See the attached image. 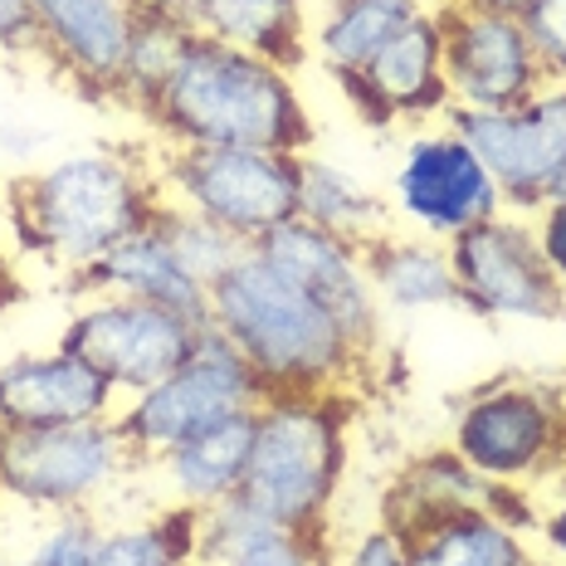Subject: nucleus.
I'll list each match as a JSON object with an SVG mask.
<instances>
[{
    "mask_svg": "<svg viewBox=\"0 0 566 566\" xmlns=\"http://www.w3.org/2000/svg\"><path fill=\"white\" fill-rule=\"evenodd\" d=\"M142 117L167 147H250L289 157L313 151V113L293 84V69L210 34H196L181 69Z\"/></svg>",
    "mask_w": 566,
    "mask_h": 566,
    "instance_id": "f257e3e1",
    "label": "nucleus"
},
{
    "mask_svg": "<svg viewBox=\"0 0 566 566\" xmlns=\"http://www.w3.org/2000/svg\"><path fill=\"white\" fill-rule=\"evenodd\" d=\"M210 327L250 361L264 396L352 391L371 367L337 317L254 250L210 289Z\"/></svg>",
    "mask_w": 566,
    "mask_h": 566,
    "instance_id": "f03ea898",
    "label": "nucleus"
},
{
    "mask_svg": "<svg viewBox=\"0 0 566 566\" xmlns=\"http://www.w3.org/2000/svg\"><path fill=\"white\" fill-rule=\"evenodd\" d=\"M161 206L157 167L127 151L88 147L10 186V234L64 274H84Z\"/></svg>",
    "mask_w": 566,
    "mask_h": 566,
    "instance_id": "7ed1b4c3",
    "label": "nucleus"
},
{
    "mask_svg": "<svg viewBox=\"0 0 566 566\" xmlns=\"http://www.w3.org/2000/svg\"><path fill=\"white\" fill-rule=\"evenodd\" d=\"M352 391L264 396L254 406V450L244 469V499L283 533L327 537L342 474H347Z\"/></svg>",
    "mask_w": 566,
    "mask_h": 566,
    "instance_id": "20e7f679",
    "label": "nucleus"
},
{
    "mask_svg": "<svg viewBox=\"0 0 566 566\" xmlns=\"http://www.w3.org/2000/svg\"><path fill=\"white\" fill-rule=\"evenodd\" d=\"M450 450L489 483H517L537 499L566 469V396L557 381L503 376L459 406Z\"/></svg>",
    "mask_w": 566,
    "mask_h": 566,
    "instance_id": "39448f33",
    "label": "nucleus"
},
{
    "mask_svg": "<svg viewBox=\"0 0 566 566\" xmlns=\"http://www.w3.org/2000/svg\"><path fill=\"white\" fill-rule=\"evenodd\" d=\"M259 400H264V386L250 371V361L206 323V333H200L191 357H186V367H176L167 381L147 386V391L127 396L117 406L113 424L123 434L133 464H161L186 440L206 434L220 420L244 416Z\"/></svg>",
    "mask_w": 566,
    "mask_h": 566,
    "instance_id": "423d86ee",
    "label": "nucleus"
},
{
    "mask_svg": "<svg viewBox=\"0 0 566 566\" xmlns=\"http://www.w3.org/2000/svg\"><path fill=\"white\" fill-rule=\"evenodd\" d=\"M161 200L206 216L254 250L298 216V157L250 147H167L157 161Z\"/></svg>",
    "mask_w": 566,
    "mask_h": 566,
    "instance_id": "0eeeda50",
    "label": "nucleus"
},
{
    "mask_svg": "<svg viewBox=\"0 0 566 566\" xmlns=\"http://www.w3.org/2000/svg\"><path fill=\"white\" fill-rule=\"evenodd\" d=\"M133 469L113 420L0 430V493L50 513H84Z\"/></svg>",
    "mask_w": 566,
    "mask_h": 566,
    "instance_id": "6e6552de",
    "label": "nucleus"
},
{
    "mask_svg": "<svg viewBox=\"0 0 566 566\" xmlns=\"http://www.w3.org/2000/svg\"><path fill=\"white\" fill-rule=\"evenodd\" d=\"M206 323L142 298H113V293H93V298L64 323L59 347L88 361L117 396H137L147 386L167 381L176 367L196 352Z\"/></svg>",
    "mask_w": 566,
    "mask_h": 566,
    "instance_id": "1a4fd4ad",
    "label": "nucleus"
},
{
    "mask_svg": "<svg viewBox=\"0 0 566 566\" xmlns=\"http://www.w3.org/2000/svg\"><path fill=\"white\" fill-rule=\"evenodd\" d=\"M444 250L459 283V308L503 317V323H562L566 317V283L542 259L533 226L523 216H493L454 234Z\"/></svg>",
    "mask_w": 566,
    "mask_h": 566,
    "instance_id": "9d476101",
    "label": "nucleus"
},
{
    "mask_svg": "<svg viewBox=\"0 0 566 566\" xmlns=\"http://www.w3.org/2000/svg\"><path fill=\"white\" fill-rule=\"evenodd\" d=\"M450 127L479 151V161L499 181L503 206H513L517 216H537L566 171V78H552L509 113L450 108Z\"/></svg>",
    "mask_w": 566,
    "mask_h": 566,
    "instance_id": "9b49d317",
    "label": "nucleus"
},
{
    "mask_svg": "<svg viewBox=\"0 0 566 566\" xmlns=\"http://www.w3.org/2000/svg\"><path fill=\"white\" fill-rule=\"evenodd\" d=\"M444 44V88L459 113H509L552 84L533 34L513 15L444 6L434 10Z\"/></svg>",
    "mask_w": 566,
    "mask_h": 566,
    "instance_id": "f8f14e48",
    "label": "nucleus"
},
{
    "mask_svg": "<svg viewBox=\"0 0 566 566\" xmlns=\"http://www.w3.org/2000/svg\"><path fill=\"white\" fill-rule=\"evenodd\" d=\"M391 210L420 234L450 244L454 234L503 216L509 206H503L499 181L479 161V151L454 127H440L406 147L391 186Z\"/></svg>",
    "mask_w": 566,
    "mask_h": 566,
    "instance_id": "ddd939ff",
    "label": "nucleus"
},
{
    "mask_svg": "<svg viewBox=\"0 0 566 566\" xmlns=\"http://www.w3.org/2000/svg\"><path fill=\"white\" fill-rule=\"evenodd\" d=\"M259 259L279 269L283 279H293L308 298H317L327 313L337 317V327L357 342L367 357H376V342H381V298H376L361 250L337 234L308 226L303 216L283 220L254 244Z\"/></svg>",
    "mask_w": 566,
    "mask_h": 566,
    "instance_id": "4468645a",
    "label": "nucleus"
},
{
    "mask_svg": "<svg viewBox=\"0 0 566 566\" xmlns=\"http://www.w3.org/2000/svg\"><path fill=\"white\" fill-rule=\"evenodd\" d=\"M117 406H123V396L64 347L0 361V430L113 420Z\"/></svg>",
    "mask_w": 566,
    "mask_h": 566,
    "instance_id": "2eb2a0df",
    "label": "nucleus"
},
{
    "mask_svg": "<svg viewBox=\"0 0 566 566\" xmlns=\"http://www.w3.org/2000/svg\"><path fill=\"white\" fill-rule=\"evenodd\" d=\"M352 108L371 127H391L396 117H430L450 113V88H444V44L440 20L424 10L416 25H406L371 59L361 74L342 78Z\"/></svg>",
    "mask_w": 566,
    "mask_h": 566,
    "instance_id": "dca6fc26",
    "label": "nucleus"
},
{
    "mask_svg": "<svg viewBox=\"0 0 566 566\" xmlns=\"http://www.w3.org/2000/svg\"><path fill=\"white\" fill-rule=\"evenodd\" d=\"M137 0H40V54L88 93H113L123 78Z\"/></svg>",
    "mask_w": 566,
    "mask_h": 566,
    "instance_id": "f3484780",
    "label": "nucleus"
},
{
    "mask_svg": "<svg viewBox=\"0 0 566 566\" xmlns=\"http://www.w3.org/2000/svg\"><path fill=\"white\" fill-rule=\"evenodd\" d=\"M84 289L88 293H113V298H142L157 308L186 313L196 323H210V293L176 264L167 234H161L157 216L147 226H137L127 240H117L108 254L93 269H84Z\"/></svg>",
    "mask_w": 566,
    "mask_h": 566,
    "instance_id": "a211bd4d",
    "label": "nucleus"
},
{
    "mask_svg": "<svg viewBox=\"0 0 566 566\" xmlns=\"http://www.w3.org/2000/svg\"><path fill=\"white\" fill-rule=\"evenodd\" d=\"M151 6L176 10L196 34L264 54L283 69H298L308 59L313 30L303 0H151Z\"/></svg>",
    "mask_w": 566,
    "mask_h": 566,
    "instance_id": "6ab92c4d",
    "label": "nucleus"
},
{
    "mask_svg": "<svg viewBox=\"0 0 566 566\" xmlns=\"http://www.w3.org/2000/svg\"><path fill=\"white\" fill-rule=\"evenodd\" d=\"M489 489L493 483L469 469L454 450H430L420 459H410L400 474L386 483L381 493V523L396 533L416 537L424 527H440L459 513H489Z\"/></svg>",
    "mask_w": 566,
    "mask_h": 566,
    "instance_id": "aec40b11",
    "label": "nucleus"
},
{
    "mask_svg": "<svg viewBox=\"0 0 566 566\" xmlns=\"http://www.w3.org/2000/svg\"><path fill=\"white\" fill-rule=\"evenodd\" d=\"M361 264L376 289V298L391 308L420 313V308H459V283L450 269V250L434 244L430 234H376L361 244Z\"/></svg>",
    "mask_w": 566,
    "mask_h": 566,
    "instance_id": "412c9836",
    "label": "nucleus"
},
{
    "mask_svg": "<svg viewBox=\"0 0 566 566\" xmlns=\"http://www.w3.org/2000/svg\"><path fill=\"white\" fill-rule=\"evenodd\" d=\"M250 450H254V410H244V416L220 420V424H210L206 434L186 440L181 450H171L157 469L167 474V489L176 493L181 509L206 513L244 489Z\"/></svg>",
    "mask_w": 566,
    "mask_h": 566,
    "instance_id": "4be33fe9",
    "label": "nucleus"
},
{
    "mask_svg": "<svg viewBox=\"0 0 566 566\" xmlns=\"http://www.w3.org/2000/svg\"><path fill=\"white\" fill-rule=\"evenodd\" d=\"M424 15L420 0H327L323 25L308 34V50L337 78H352L371 64L406 25Z\"/></svg>",
    "mask_w": 566,
    "mask_h": 566,
    "instance_id": "5701e85b",
    "label": "nucleus"
},
{
    "mask_svg": "<svg viewBox=\"0 0 566 566\" xmlns=\"http://www.w3.org/2000/svg\"><path fill=\"white\" fill-rule=\"evenodd\" d=\"M298 216L357 250L391 230V206L337 161H323L313 151L298 157Z\"/></svg>",
    "mask_w": 566,
    "mask_h": 566,
    "instance_id": "b1692460",
    "label": "nucleus"
},
{
    "mask_svg": "<svg viewBox=\"0 0 566 566\" xmlns=\"http://www.w3.org/2000/svg\"><path fill=\"white\" fill-rule=\"evenodd\" d=\"M410 566H547V562L527 547V533H513L493 513L474 509L410 537Z\"/></svg>",
    "mask_w": 566,
    "mask_h": 566,
    "instance_id": "393cba45",
    "label": "nucleus"
},
{
    "mask_svg": "<svg viewBox=\"0 0 566 566\" xmlns=\"http://www.w3.org/2000/svg\"><path fill=\"white\" fill-rule=\"evenodd\" d=\"M196 30L186 25L176 10L151 6V0H137L133 15V34H127V59H123V78H117V98L127 108L147 113L151 98L167 88V78L181 69L186 50H191Z\"/></svg>",
    "mask_w": 566,
    "mask_h": 566,
    "instance_id": "a878e982",
    "label": "nucleus"
},
{
    "mask_svg": "<svg viewBox=\"0 0 566 566\" xmlns=\"http://www.w3.org/2000/svg\"><path fill=\"white\" fill-rule=\"evenodd\" d=\"M157 226H161V234H167L176 264H181L206 293L216 289L244 254H250V244L234 240L230 230L210 226L206 216H196V210H186V206H171V200L157 206Z\"/></svg>",
    "mask_w": 566,
    "mask_h": 566,
    "instance_id": "bb28decb",
    "label": "nucleus"
},
{
    "mask_svg": "<svg viewBox=\"0 0 566 566\" xmlns=\"http://www.w3.org/2000/svg\"><path fill=\"white\" fill-rule=\"evenodd\" d=\"M264 533H274V523H269V517L259 513L244 493H234V499H226V503H216V509L200 513L196 562L200 566H220V562H230L234 552L250 547V542H259Z\"/></svg>",
    "mask_w": 566,
    "mask_h": 566,
    "instance_id": "cd10ccee",
    "label": "nucleus"
},
{
    "mask_svg": "<svg viewBox=\"0 0 566 566\" xmlns=\"http://www.w3.org/2000/svg\"><path fill=\"white\" fill-rule=\"evenodd\" d=\"M98 542H103V527L88 513H64L25 552L20 566H98Z\"/></svg>",
    "mask_w": 566,
    "mask_h": 566,
    "instance_id": "c85d7f7f",
    "label": "nucleus"
},
{
    "mask_svg": "<svg viewBox=\"0 0 566 566\" xmlns=\"http://www.w3.org/2000/svg\"><path fill=\"white\" fill-rule=\"evenodd\" d=\"M220 566H333V537L283 533V527H274V533H264Z\"/></svg>",
    "mask_w": 566,
    "mask_h": 566,
    "instance_id": "c756f323",
    "label": "nucleus"
},
{
    "mask_svg": "<svg viewBox=\"0 0 566 566\" xmlns=\"http://www.w3.org/2000/svg\"><path fill=\"white\" fill-rule=\"evenodd\" d=\"M527 34H533L542 64H547L552 78H566V0H537L527 10Z\"/></svg>",
    "mask_w": 566,
    "mask_h": 566,
    "instance_id": "7c9ffc66",
    "label": "nucleus"
},
{
    "mask_svg": "<svg viewBox=\"0 0 566 566\" xmlns=\"http://www.w3.org/2000/svg\"><path fill=\"white\" fill-rule=\"evenodd\" d=\"M342 566H410V537L396 533V527H386V523H376L347 547Z\"/></svg>",
    "mask_w": 566,
    "mask_h": 566,
    "instance_id": "2f4dec72",
    "label": "nucleus"
},
{
    "mask_svg": "<svg viewBox=\"0 0 566 566\" xmlns=\"http://www.w3.org/2000/svg\"><path fill=\"white\" fill-rule=\"evenodd\" d=\"M0 50L40 54V0H0Z\"/></svg>",
    "mask_w": 566,
    "mask_h": 566,
    "instance_id": "473e14b6",
    "label": "nucleus"
},
{
    "mask_svg": "<svg viewBox=\"0 0 566 566\" xmlns=\"http://www.w3.org/2000/svg\"><path fill=\"white\" fill-rule=\"evenodd\" d=\"M527 226H533V240H537L542 259L552 264V274L566 283V200H547Z\"/></svg>",
    "mask_w": 566,
    "mask_h": 566,
    "instance_id": "72a5a7b5",
    "label": "nucleus"
},
{
    "mask_svg": "<svg viewBox=\"0 0 566 566\" xmlns=\"http://www.w3.org/2000/svg\"><path fill=\"white\" fill-rule=\"evenodd\" d=\"M542 547L557 562H566V469L547 483V499H542V523H537Z\"/></svg>",
    "mask_w": 566,
    "mask_h": 566,
    "instance_id": "f704fd0d",
    "label": "nucleus"
},
{
    "mask_svg": "<svg viewBox=\"0 0 566 566\" xmlns=\"http://www.w3.org/2000/svg\"><path fill=\"white\" fill-rule=\"evenodd\" d=\"M20 298H25V283H20L15 264H10V254L0 250V313H10Z\"/></svg>",
    "mask_w": 566,
    "mask_h": 566,
    "instance_id": "c9c22d12",
    "label": "nucleus"
},
{
    "mask_svg": "<svg viewBox=\"0 0 566 566\" xmlns=\"http://www.w3.org/2000/svg\"><path fill=\"white\" fill-rule=\"evenodd\" d=\"M454 6L489 10V15H513V20H527V10H533L537 0H454Z\"/></svg>",
    "mask_w": 566,
    "mask_h": 566,
    "instance_id": "e433bc0d",
    "label": "nucleus"
},
{
    "mask_svg": "<svg viewBox=\"0 0 566 566\" xmlns=\"http://www.w3.org/2000/svg\"><path fill=\"white\" fill-rule=\"evenodd\" d=\"M552 200H566V171L557 176V186H552Z\"/></svg>",
    "mask_w": 566,
    "mask_h": 566,
    "instance_id": "4c0bfd02",
    "label": "nucleus"
},
{
    "mask_svg": "<svg viewBox=\"0 0 566 566\" xmlns=\"http://www.w3.org/2000/svg\"><path fill=\"white\" fill-rule=\"evenodd\" d=\"M557 386H562V396H566V371H562V376H557Z\"/></svg>",
    "mask_w": 566,
    "mask_h": 566,
    "instance_id": "58836bf2",
    "label": "nucleus"
},
{
    "mask_svg": "<svg viewBox=\"0 0 566 566\" xmlns=\"http://www.w3.org/2000/svg\"><path fill=\"white\" fill-rule=\"evenodd\" d=\"M167 566H200V562H167Z\"/></svg>",
    "mask_w": 566,
    "mask_h": 566,
    "instance_id": "ea45409f",
    "label": "nucleus"
},
{
    "mask_svg": "<svg viewBox=\"0 0 566 566\" xmlns=\"http://www.w3.org/2000/svg\"><path fill=\"white\" fill-rule=\"evenodd\" d=\"M547 566H552V562H547ZM557 566H566V562H557Z\"/></svg>",
    "mask_w": 566,
    "mask_h": 566,
    "instance_id": "a19ab883",
    "label": "nucleus"
}]
</instances>
